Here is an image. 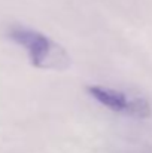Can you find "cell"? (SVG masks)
<instances>
[{
  "instance_id": "cell-1",
  "label": "cell",
  "mask_w": 152,
  "mask_h": 153,
  "mask_svg": "<svg viewBox=\"0 0 152 153\" xmlns=\"http://www.w3.org/2000/svg\"><path fill=\"white\" fill-rule=\"evenodd\" d=\"M7 36L12 42L22 46L30 58V62L37 68L64 70L70 65L67 51L43 33L25 25H10Z\"/></svg>"
},
{
  "instance_id": "cell-2",
  "label": "cell",
  "mask_w": 152,
  "mask_h": 153,
  "mask_svg": "<svg viewBox=\"0 0 152 153\" xmlns=\"http://www.w3.org/2000/svg\"><path fill=\"white\" fill-rule=\"evenodd\" d=\"M87 92L106 108L121 113L136 119H146L152 114V107L149 101L143 97H136L125 94L122 91L103 86V85H91L87 86Z\"/></svg>"
}]
</instances>
